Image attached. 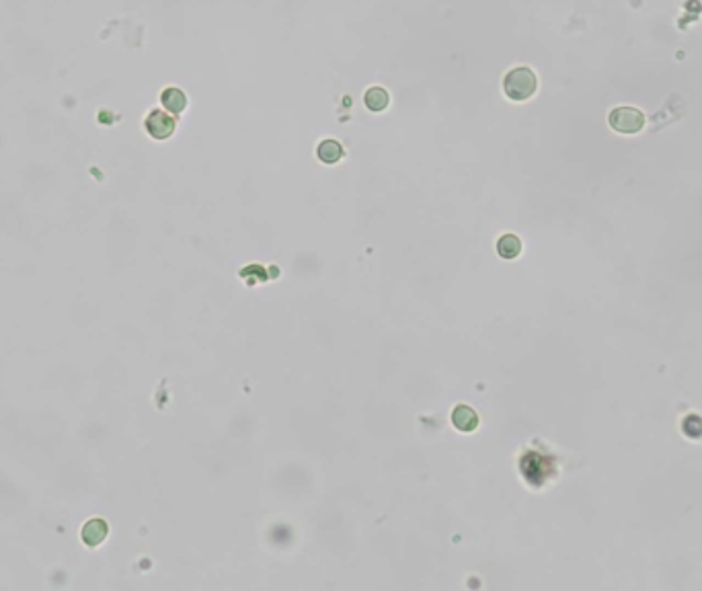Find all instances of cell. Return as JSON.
Wrapping results in <instances>:
<instances>
[{
  "mask_svg": "<svg viewBox=\"0 0 702 591\" xmlns=\"http://www.w3.org/2000/svg\"><path fill=\"white\" fill-rule=\"evenodd\" d=\"M538 89V78L528 66H518L510 70L503 78V91L512 101H528Z\"/></svg>",
  "mask_w": 702,
  "mask_h": 591,
  "instance_id": "1",
  "label": "cell"
},
{
  "mask_svg": "<svg viewBox=\"0 0 702 591\" xmlns=\"http://www.w3.org/2000/svg\"><path fill=\"white\" fill-rule=\"evenodd\" d=\"M610 127L618 134H639L645 125L643 111L635 107H616L608 116Z\"/></svg>",
  "mask_w": 702,
  "mask_h": 591,
  "instance_id": "2",
  "label": "cell"
},
{
  "mask_svg": "<svg viewBox=\"0 0 702 591\" xmlns=\"http://www.w3.org/2000/svg\"><path fill=\"white\" fill-rule=\"evenodd\" d=\"M144 127L154 140H167L175 134L177 123L173 116H169L161 109H154V111L148 113V118L144 121Z\"/></svg>",
  "mask_w": 702,
  "mask_h": 591,
  "instance_id": "3",
  "label": "cell"
},
{
  "mask_svg": "<svg viewBox=\"0 0 702 591\" xmlns=\"http://www.w3.org/2000/svg\"><path fill=\"white\" fill-rule=\"evenodd\" d=\"M109 534V526L105 520H89L84 526H82V532H80V538L87 546H99Z\"/></svg>",
  "mask_w": 702,
  "mask_h": 591,
  "instance_id": "4",
  "label": "cell"
},
{
  "mask_svg": "<svg viewBox=\"0 0 702 591\" xmlns=\"http://www.w3.org/2000/svg\"><path fill=\"white\" fill-rule=\"evenodd\" d=\"M452 423L458 431H465V433H470L478 427V415L474 413L472 407L468 405H458L454 411H452Z\"/></svg>",
  "mask_w": 702,
  "mask_h": 591,
  "instance_id": "5",
  "label": "cell"
},
{
  "mask_svg": "<svg viewBox=\"0 0 702 591\" xmlns=\"http://www.w3.org/2000/svg\"><path fill=\"white\" fill-rule=\"evenodd\" d=\"M161 103H163V107H165L169 113L179 116V113H183V111H185V107H187V97H185V93H183L181 89H177V87H169V89H165V91H163V95H161Z\"/></svg>",
  "mask_w": 702,
  "mask_h": 591,
  "instance_id": "6",
  "label": "cell"
},
{
  "mask_svg": "<svg viewBox=\"0 0 702 591\" xmlns=\"http://www.w3.org/2000/svg\"><path fill=\"white\" fill-rule=\"evenodd\" d=\"M316 156L325 165H335L343 158V148L335 140H323L316 148Z\"/></svg>",
  "mask_w": 702,
  "mask_h": 591,
  "instance_id": "7",
  "label": "cell"
},
{
  "mask_svg": "<svg viewBox=\"0 0 702 591\" xmlns=\"http://www.w3.org/2000/svg\"><path fill=\"white\" fill-rule=\"evenodd\" d=\"M388 93L380 87H372L363 95V103L370 111H384L388 107Z\"/></svg>",
  "mask_w": 702,
  "mask_h": 591,
  "instance_id": "8",
  "label": "cell"
},
{
  "mask_svg": "<svg viewBox=\"0 0 702 591\" xmlns=\"http://www.w3.org/2000/svg\"><path fill=\"white\" fill-rule=\"evenodd\" d=\"M497 253L503 259H516L522 253V240L516 235H505L497 240Z\"/></svg>",
  "mask_w": 702,
  "mask_h": 591,
  "instance_id": "9",
  "label": "cell"
}]
</instances>
